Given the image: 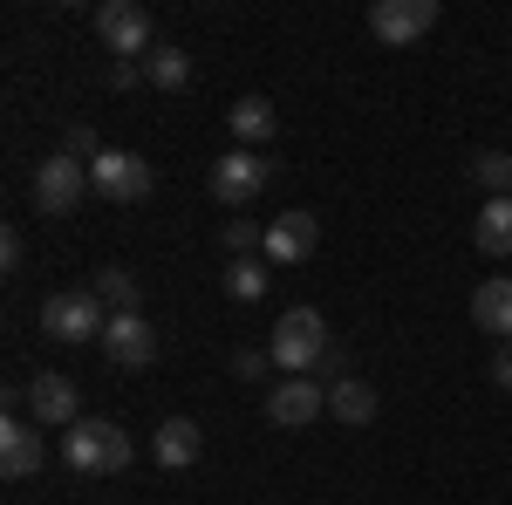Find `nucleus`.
<instances>
[{
    "instance_id": "nucleus-9",
    "label": "nucleus",
    "mask_w": 512,
    "mask_h": 505,
    "mask_svg": "<svg viewBox=\"0 0 512 505\" xmlns=\"http://www.w3.org/2000/svg\"><path fill=\"white\" fill-rule=\"evenodd\" d=\"M321 410H328V389H321L315 376H287V383L267 389V424H280V430L315 424Z\"/></svg>"
},
{
    "instance_id": "nucleus-26",
    "label": "nucleus",
    "mask_w": 512,
    "mask_h": 505,
    "mask_svg": "<svg viewBox=\"0 0 512 505\" xmlns=\"http://www.w3.org/2000/svg\"><path fill=\"white\" fill-rule=\"evenodd\" d=\"M492 383H499V389H512V342L499 349V362H492Z\"/></svg>"
},
{
    "instance_id": "nucleus-22",
    "label": "nucleus",
    "mask_w": 512,
    "mask_h": 505,
    "mask_svg": "<svg viewBox=\"0 0 512 505\" xmlns=\"http://www.w3.org/2000/svg\"><path fill=\"white\" fill-rule=\"evenodd\" d=\"M267 280H274V273H260V260H233V267H226V294H233V301H260Z\"/></svg>"
},
{
    "instance_id": "nucleus-19",
    "label": "nucleus",
    "mask_w": 512,
    "mask_h": 505,
    "mask_svg": "<svg viewBox=\"0 0 512 505\" xmlns=\"http://www.w3.org/2000/svg\"><path fill=\"white\" fill-rule=\"evenodd\" d=\"M233 137L253 151V144H267L274 137V103L267 96H246V103H233Z\"/></svg>"
},
{
    "instance_id": "nucleus-2",
    "label": "nucleus",
    "mask_w": 512,
    "mask_h": 505,
    "mask_svg": "<svg viewBox=\"0 0 512 505\" xmlns=\"http://www.w3.org/2000/svg\"><path fill=\"white\" fill-rule=\"evenodd\" d=\"M62 458L76 471H123L130 465V437H123V424H110V417H82V424L62 437Z\"/></svg>"
},
{
    "instance_id": "nucleus-13",
    "label": "nucleus",
    "mask_w": 512,
    "mask_h": 505,
    "mask_svg": "<svg viewBox=\"0 0 512 505\" xmlns=\"http://www.w3.org/2000/svg\"><path fill=\"white\" fill-rule=\"evenodd\" d=\"M41 458H48V444H41V424H21V417H7V424H0V471H7V478H35Z\"/></svg>"
},
{
    "instance_id": "nucleus-20",
    "label": "nucleus",
    "mask_w": 512,
    "mask_h": 505,
    "mask_svg": "<svg viewBox=\"0 0 512 505\" xmlns=\"http://www.w3.org/2000/svg\"><path fill=\"white\" fill-rule=\"evenodd\" d=\"M89 294H96L110 314H137V280H130L123 267H96V287H89Z\"/></svg>"
},
{
    "instance_id": "nucleus-15",
    "label": "nucleus",
    "mask_w": 512,
    "mask_h": 505,
    "mask_svg": "<svg viewBox=\"0 0 512 505\" xmlns=\"http://www.w3.org/2000/svg\"><path fill=\"white\" fill-rule=\"evenodd\" d=\"M472 239H478V253H492V260H512V198H485V205H478Z\"/></svg>"
},
{
    "instance_id": "nucleus-1",
    "label": "nucleus",
    "mask_w": 512,
    "mask_h": 505,
    "mask_svg": "<svg viewBox=\"0 0 512 505\" xmlns=\"http://www.w3.org/2000/svg\"><path fill=\"white\" fill-rule=\"evenodd\" d=\"M267 355H274V369H287V376H315V362L328 355V321L315 308H287L274 321Z\"/></svg>"
},
{
    "instance_id": "nucleus-6",
    "label": "nucleus",
    "mask_w": 512,
    "mask_h": 505,
    "mask_svg": "<svg viewBox=\"0 0 512 505\" xmlns=\"http://www.w3.org/2000/svg\"><path fill=\"white\" fill-rule=\"evenodd\" d=\"M96 35H103V48L110 55H151V14L137 7V0H103L96 7Z\"/></svg>"
},
{
    "instance_id": "nucleus-12",
    "label": "nucleus",
    "mask_w": 512,
    "mask_h": 505,
    "mask_svg": "<svg viewBox=\"0 0 512 505\" xmlns=\"http://www.w3.org/2000/svg\"><path fill=\"white\" fill-rule=\"evenodd\" d=\"M267 178H274V164H260L253 151H233L212 164V198L219 205H253V198L267 192Z\"/></svg>"
},
{
    "instance_id": "nucleus-17",
    "label": "nucleus",
    "mask_w": 512,
    "mask_h": 505,
    "mask_svg": "<svg viewBox=\"0 0 512 505\" xmlns=\"http://www.w3.org/2000/svg\"><path fill=\"white\" fill-rule=\"evenodd\" d=\"M328 417H342V424H369V417H376V383H362V376L328 383Z\"/></svg>"
},
{
    "instance_id": "nucleus-18",
    "label": "nucleus",
    "mask_w": 512,
    "mask_h": 505,
    "mask_svg": "<svg viewBox=\"0 0 512 505\" xmlns=\"http://www.w3.org/2000/svg\"><path fill=\"white\" fill-rule=\"evenodd\" d=\"M144 76H151V89H185V82H192V55L171 48V41H158V48L144 55Z\"/></svg>"
},
{
    "instance_id": "nucleus-4",
    "label": "nucleus",
    "mask_w": 512,
    "mask_h": 505,
    "mask_svg": "<svg viewBox=\"0 0 512 505\" xmlns=\"http://www.w3.org/2000/svg\"><path fill=\"white\" fill-rule=\"evenodd\" d=\"M82 192H89V164H76L69 151H55V157L35 164V205L48 212V219H69V212L82 205Z\"/></svg>"
},
{
    "instance_id": "nucleus-24",
    "label": "nucleus",
    "mask_w": 512,
    "mask_h": 505,
    "mask_svg": "<svg viewBox=\"0 0 512 505\" xmlns=\"http://www.w3.org/2000/svg\"><path fill=\"white\" fill-rule=\"evenodd\" d=\"M233 369H239V376H253V383H260V376L274 369V355H260V349H239V355H233Z\"/></svg>"
},
{
    "instance_id": "nucleus-5",
    "label": "nucleus",
    "mask_w": 512,
    "mask_h": 505,
    "mask_svg": "<svg viewBox=\"0 0 512 505\" xmlns=\"http://www.w3.org/2000/svg\"><path fill=\"white\" fill-rule=\"evenodd\" d=\"M89 185H96L103 198H117V205H137V198H151L158 178H151V164H144L137 151H103L96 164H89Z\"/></svg>"
},
{
    "instance_id": "nucleus-11",
    "label": "nucleus",
    "mask_w": 512,
    "mask_h": 505,
    "mask_svg": "<svg viewBox=\"0 0 512 505\" xmlns=\"http://www.w3.org/2000/svg\"><path fill=\"white\" fill-rule=\"evenodd\" d=\"M28 410H35L41 430H76L82 424V396L69 376H55V369H41L35 383H28Z\"/></svg>"
},
{
    "instance_id": "nucleus-10",
    "label": "nucleus",
    "mask_w": 512,
    "mask_h": 505,
    "mask_svg": "<svg viewBox=\"0 0 512 505\" xmlns=\"http://www.w3.org/2000/svg\"><path fill=\"white\" fill-rule=\"evenodd\" d=\"M103 355H110L117 369H151V362H158V328H151L144 314H110Z\"/></svg>"
},
{
    "instance_id": "nucleus-27",
    "label": "nucleus",
    "mask_w": 512,
    "mask_h": 505,
    "mask_svg": "<svg viewBox=\"0 0 512 505\" xmlns=\"http://www.w3.org/2000/svg\"><path fill=\"white\" fill-rule=\"evenodd\" d=\"M137 76H144V62H117V69H110V82H117V89H130Z\"/></svg>"
},
{
    "instance_id": "nucleus-3",
    "label": "nucleus",
    "mask_w": 512,
    "mask_h": 505,
    "mask_svg": "<svg viewBox=\"0 0 512 505\" xmlns=\"http://www.w3.org/2000/svg\"><path fill=\"white\" fill-rule=\"evenodd\" d=\"M41 328L55 335V342H103V328H110V308L89 294V287H69V294H48L41 301Z\"/></svg>"
},
{
    "instance_id": "nucleus-25",
    "label": "nucleus",
    "mask_w": 512,
    "mask_h": 505,
    "mask_svg": "<svg viewBox=\"0 0 512 505\" xmlns=\"http://www.w3.org/2000/svg\"><path fill=\"white\" fill-rule=\"evenodd\" d=\"M0 267H7V273H21V233H14V226L0 233Z\"/></svg>"
},
{
    "instance_id": "nucleus-23",
    "label": "nucleus",
    "mask_w": 512,
    "mask_h": 505,
    "mask_svg": "<svg viewBox=\"0 0 512 505\" xmlns=\"http://www.w3.org/2000/svg\"><path fill=\"white\" fill-rule=\"evenodd\" d=\"M226 246H233L239 260H253V246H267V233H260L253 219H233V226H226Z\"/></svg>"
},
{
    "instance_id": "nucleus-21",
    "label": "nucleus",
    "mask_w": 512,
    "mask_h": 505,
    "mask_svg": "<svg viewBox=\"0 0 512 505\" xmlns=\"http://www.w3.org/2000/svg\"><path fill=\"white\" fill-rule=\"evenodd\" d=\"M472 185L492 198H512V151H478L472 157Z\"/></svg>"
},
{
    "instance_id": "nucleus-14",
    "label": "nucleus",
    "mask_w": 512,
    "mask_h": 505,
    "mask_svg": "<svg viewBox=\"0 0 512 505\" xmlns=\"http://www.w3.org/2000/svg\"><path fill=\"white\" fill-rule=\"evenodd\" d=\"M198 451H205V430L192 424V417H164L158 437H151V458H158L164 471H185L198 465Z\"/></svg>"
},
{
    "instance_id": "nucleus-7",
    "label": "nucleus",
    "mask_w": 512,
    "mask_h": 505,
    "mask_svg": "<svg viewBox=\"0 0 512 505\" xmlns=\"http://www.w3.org/2000/svg\"><path fill=\"white\" fill-rule=\"evenodd\" d=\"M437 28V0H376L369 7V35L403 48V41H424Z\"/></svg>"
},
{
    "instance_id": "nucleus-16",
    "label": "nucleus",
    "mask_w": 512,
    "mask_h": 505,
    "mask_svg": "<svg viewBox=\"0 0 512 505\" xmlns=\"http://www.w3.org/2000/svg\"><path fill=\"white\" fill-rule=\"evenodd\" d=\"M472 321H478V328H492L499 342H512V280H506V273L485 280V287L472 294Z\"/></svg>"
},
{
    "instance_id": "nucleus-8",
    "label": "nucleus",
    "mask_w": 512,
    "mask_h": 505,
    "mask_svg": "<svg viewBox=\"0 0 512 505\" xmlns=\"http://www.w3.org/2000/svg\"><path fill=\"white\" fill-rule=\"evenodd\" d=\"M315 246H321V219L315 212H280L274 226H267L260 260H267V267H301V260H315Z\"/></svg>"
}]
</instances>
